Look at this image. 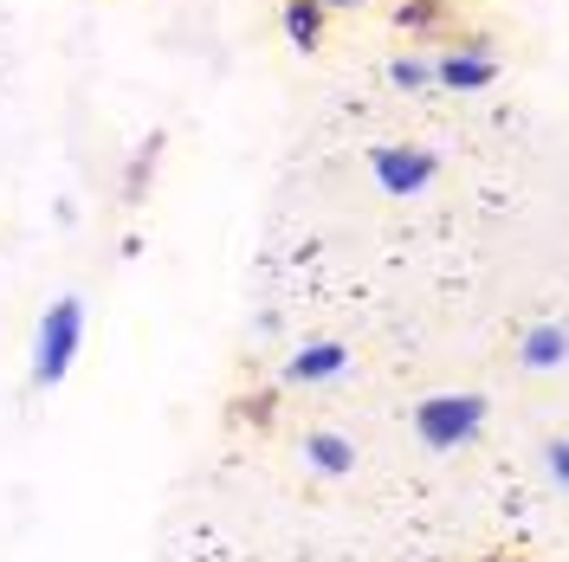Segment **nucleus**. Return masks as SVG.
<instances>
[{
  "label": "nucleus",
  "mask_w": 569,
  "mask_h": 562,
  "mask_svg": "<svg viewBox=\"0 0 569 562\" xmlns=\"http://www.w3.org/2000/svg\"><path fill=\"white\" fill-rule=\"evenodd\" d=\"M369 175H376V188H382V194L408 201V194H421L427 181L440 175V155L408 149V142H389V149H376V155H369Z\"/></svg>",
  "instance_id": "obj_3"
},
{
  "label": "nucleus",
  "mask_w": 569,
  "mask_h": 562,
  "mask_svg": "<svg viewBox=\"0 0 569 562\" xmlns=\"http://www.w3.org/2000/svg\"><path fill=\"white\" fill-rule=\"evenodd\" d=\"M305 459L318 465L323 479H343V472H350V465H356V446H350V440H343V433H330V426H318V433L305 440Z\"/></svg>",
  "instance_id": "obj_8"
},
{
  "label": "nucleus",
  "mask_w": 569,
  "mask_h": 562,
  "mask_svg": "<svg viewBox=\"0 0 569 562\" xmlns=\"http://www.w3.org/2000/svg\"><path fill=\"white\" fill-rule=\"evenodd\" d=\"M350 369V350L337 343V337H323V343H298L291 350V362H284V382L311 388V382H337Z\"/></svg>",
  "instance_id": "obj_4"
},
{
  "label": "nucleus",
  "mask_w": 569,
  "mask_h": 562,
  "mask_svg": "<svg viewBox=\"0 0 569 562\" xmlns=\"http://www.w3.org/2000/svg\"><path fill=\"white\" fill-rule=\"evenodd\" d=\"M518 362L537 369V375H557V369H563V323H557V317L531 323V330L518 337Z\"/></svg>",
  "instance_id": "obj_6"
},
{
  "label": "nucleus",
  "mask_w": 569,
  "mask_h": 562,
  "mask_svg": "<svg viewBox=\"0 0 569 562\" xmlns=\"http://www.w3.org/2000/svg\"><path fill=\"white\" fill-rule=\"evenodd\" d=\"M389 84H395V91H408V98H415V91H433V59H415V52H408V59H395Z\"/></svg>",
  "instance_id": "obj_9"
},
{
  "label": "nucleus",
  "mask_w": 569,
  "mask_h": 562,
  "mask_svg": "<svg viewBox=\"0 0 569 562\" xmlns=\"http://www.w3.org/2000/svg\"><path fill=\"white\" fill-rule=\"evenodd\" d=\"M543 465H550V485H569V446H563V433L543 446Z\"/></svg>",
  "instance_id": "obj_11"
},
{
  "label": "nucleus",
  "mask_w": 569,
  "mask_h": 562,
  "mask_svg": "<svg viewBox=\"0 0 569 562\" xmlns=\"http://www.w3.org/2000/svg\"><path fill=\"white\" fill-rule=\"evenodd\" d=\"M479 426H486V394H427L415 408V433L433 453H453L466 440H479Z\"/></svg>",
  "instance_id": "obj_2"
},
{
  "label": "nucleus",
  "mask_w": 569,
  "mask_h": 562,
  "mask_svg": "<svg viewBox=\"0 0 569 562\" xmlns=\"http://www.w3.org/2000/svg\"><path fill=\"white\" fill-rule=\"evenodd\" d=\"M84 350V298H59V304H46L39 317V337H33V382L39 388H59L71 375V362Z\"/></svg>",
  "instance_id": "obj_1"
},
{
  "label": "nucleus",
  "mask_w": 569,
  "mask_h": 562,
  "mask_svg": "<svg viewBox=\"0 0 569 562\" xmlns=\"http://www.w3.org/2000/svg\"><path fill=\"white\" fill-rule=\"evenodd\" d=\"M323 13H350V7H362V0H318Z\"/></svg>",
  "instance_id": "obj_12"
},
{
  "label": "nucleus",
  "mask_w": 569,
  "mask_h": 562,
  "mask_svg": "<svg viewBox=\"0 0 569 562\" xmlns=\"http://www.w3.org/2000/svg\"><path fill=\"white\" fill-rule=\"evenodd\" d=\"M492 78H498V59L492 52H472V46L433 59V84H440V91H486Z\"/></svg>",
  "instance_id": "obj_5"
},
{
  "label": "nucleus",
  "mask_w": 569,
  "mask_h": 562,
  "mask_svg": "<svg viewBox=\"0 0 569 562\" xmlns=\"http://www.w3.org/2000/svg\"><path fill=\"white\" fill-rule=\"evenodd\" d=\"M323 27H330V13H323L318 0H284V39H291L298 52H318Z\"/></svg>",
  "instance_id": "obj_7"
},
{
  "label": "nucleus",
  "mask_w": 569,
  "mask_h": 562,
  "mask_svg": "<svg viewBox=\"0 0 569 562\" xmlns=\"http://www.w3.org/2000/svg\"><path fill=\"white\" fill-rule=\"evenodd\" d=\"M395 20H401V33H427V27L440 20V7H433V0H408V7L395 13Z\"/></svg>",
  "instance_id": "obj_10"
},
{
  "label": "nucleus",
  "mask_w": 569,
  "mask_h": 562,
  "mask_svg": "<svg viewBox=\"0 0 569 562\" xmlns=\"http://www.w3.org/2000/svg\"><path fill=\"white\" fill-rule=\"evenodd\" d=\"M498 562H518V556H498Z\"/></svg>",
  "instance_id": "obj_13"
}]
</instances>
